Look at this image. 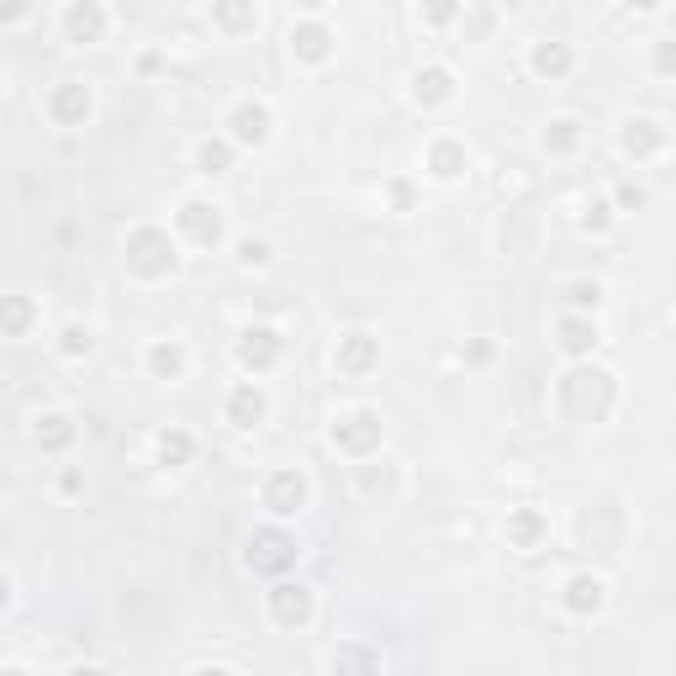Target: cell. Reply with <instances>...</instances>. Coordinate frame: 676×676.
Here are the masks:
<instances>
[{"label":"cell","mask_w":676,"mask_h":676,"mask_svg":"<svg viewBox=\"0 0 676 676\" xmlns=\"http://www.w3.org/2000/svg\"><path fill=\"white\" fill-rule=\"evenodd\" d=\"M333 444H344L349 455H365L370 444H381V418H375L370 407H360V412H349L344 423H333Z\"/></svg>","instance_id":"cell-4"},{"label":"cell","mask_w":676,"mask_h":676,"mask_svg":"<svg viewBox=\"0 0 676 676\" xmlns=\"http://www.w3.org/2000/svg\"><path fill=\"white\" fill-rule=\"evenodd\" d=\"M655 64H661L666 74L676 69V43H671V37H661V48H655Z\"/></svg>","instance_id":"cell-30"},{"label":"cell","mask_w":676,"mask_h":676,"mask_svg":"<svg viewBox=\"0 0 676 676\" xmlns=\"http://www.w3.org/2000/svg\"><path fill=\"white\" fill-rule=\"evenodd\" d=\"M22 6H27V0H6V22H16V16H22Z\"/></svg>","instance_id":"cell-32"},{"label":"cell","mask_w":676,"mask_h":676,"mask_svg":"<svg viewBox=\"0 0 676 676\" xmlns=\"http://www.w3.org/2000/svg\"><path fill=\"white\" fill-rule=\"evenodd\" d=\"M629 6H640V11H661L666 0H629Z\"/></svg>","instance_id":"cell-33"},{"label":"cell","mask_w":676,"mask_h":676,"mask_svg":"<svg viewBox=\"0 0 676 676\" xmlns=\"http://www.w3.org/2000/svg\"><path fill=\"white\" fill-rule=\"evenodd\" d=\"M328 666H333V671H338V666H370V671H375V666H381V655H360V650H333V655H328Z\"/></svg>","instance_id":"cell-27"},{"label":"cell","mask_w":676,"mask_h":676,"mask_svg":"<svg viewBox=\"0 0 676 676\" xmlns=\"http://www.w3.org/2000/svg\"><path fill=\"white\" fill-rule=\"evenodd\" d=\"M64 32H69V43H74V48L101 43V32H106V11L96 6V0H69V6H64Z\"/></svg>","instance_id":"cell-2"},{"label":"cell","mask_w":676,"mask_h":676,"mask_svg":"<svg viewBox=\"0 0 676 676\" xmlns=\"http://www.w3.org/2000/svg\"><path fill=\"white\" fill-rule=\"evenodd\" d=\"M650 143H661V127H655L650 117L629 122V133H624V148H650Z\"/></svg>","instance_id":"cell-24"},{"label":"cell","mask_w":676,"mask_h":676,"mask_svg":"<svg viewBox=\"0 0 676 676\" xmlns=\"http://www.w3.org/2000/svg\"><path fill=\"white\" fill-rule=\"evenodd\" d=\"M571 302L576 307H597V302H603V286H597V280H592V286L581 280V286H571Z\"/></svg>","instance_id":"cell-29"},{"label":"cell","mask_w":676,"mask_h":676,"mask_svg":"<svg viewBox=\"0 0 676 676\" xmlns=\"http://www.w3.org/2000/svg\"><path fill=\"white\" fill-rule=\"evenodd\" d=\"M302 502H307V481L296 476V471H275L270 486H265V507L275 518H291V513H302Z\"/></svg>","instance_id":"cell-5"},{"label":"cell","mask_w":676,"mask_h":676,"mask_svg":"<svg viewBox=\"0 0 676 676\" xmlns=\"http://www.w3.org/2000/svg\"><path fill=\"white\" fill-rule=\"evenodd\" d=\"M238 265H270V243L265 238H243L238 243Z\"/></svg>","instance_id":"cell-25"},{"label":"cell","mask_w":676,"mask_h":676,"mask_svg":"<svg viewBox=\"0 0 676 676\" xmlns=\"http://www.w3.org/2000/svg\"><path fill=\"white\" fill-rule=\"evenodd\" d=\"M412 96L428 101V106H434V101H449V74H444V69H418V74H412Z\"/></svg>","instance_id":"cell-15"},{"label":"cell","mask_w":676,"mask_h":676,"mask_svg":"<svg viewBox=\"0 0 676 676\" xmlns=\"http://www.w3.org/2000/svg\"><path fill=\"white\" fill-rule=\"evenodd\" d=\"M228 418H233V428H254L259 418H265V391H259L254 381H243L228 397Z\"/></svg>","instance_id":"cell-10"},{"label":"cell","mask_w":676,"mask_h":676,"mask_svg":"<svg viewBox=\"0 0 676 676\" xmlns=\"http://www.w3.org/2000/svg\"><path fill=\"white\" fill-rule=\"evenodd\" d=\"M550 127H555V133H544V148H576V122L571 117H560Z\"/></svg>","instance_id":"cell-26"},{"label":"cell","mask_w":676,"mask_h":676,"mask_svg":"<svg viewBox=\"0 0 676 676\" xmlns=\"http://www.w3.org/2000/svg\"><path fill=\"white\" fill-rule=\"evenodd\" d=\"M291 53H302L307 64H323L328 59V32L323 27H291Z\"/></svg>","instance_id":"cell-13"},{"label":"cell","mask_w":676,"mask_h":676,"mask_svg":"<svg viewBox=\"0 0 676 676\" xmlns=\"http://www.w3.org/2000/svg\"><path fill=\"white\" fill-rule=\"evenodd\" d=\"M148 365H154L159 375H169V381H175V375L185 370V354H180L175 344H154V349H148Z\"/></svg>","instance_id":"cell-19"},{"label":"cell","mask_w":676,"mask_h":676,"mask_svg":"<svg viewBox=\"0 0 676 676\" xmlns=\"http://www.w3.org/2000/svg\"><path fill=\"white\" fill-rule=\"evenodd\" d=\"M180 228L196 233V243H217L222 238V206L217 201H185L180 206Z\"/></svg>","instance_id":"cell-6"},{"label":"cell","mask_w":676,"mask_h":676,"mask_svg":"<svg viewBox=\"0 0 676 676\" xmlns=\"http://www.w3.org/2000/svg\"><path fill=\"white\" fill-rule=\"evenodd\" d=\"M534 69H539V74H566V69H571V53L560 48V43H550V48L539 43V48H534Z\"/></svg>","instance_id":"cell-20"},{"label":"cell","mask_w":676,"mask_h":676,"mask_svg":"<svg viewBox=\"0 0 676 676\" xmlns=\"http://www.w3.org/2000/svg\"><path fill=\"white\" fill-rule=\"evenodd\" d=\"M507 529H513V539H518V544H529V539L539 534V518H534V513H518L513 523H507Z\"/></svg>","instance_id":"cell-28"},{"label":"cell","mask_w":676,"mask_h":676,"mask_svg":"<svg viewBox=\"0 0 676 676\" xmlns=\"http://www.w3.org/2000/svg\"><path fill=\"white\" fill-rule=\"evenodd\" d=\"M370 360H375V338H370V333H349V338H338L333 365H344V370H354V375H360Z\"/></svg>","instance_id":"cell-11"},{"label":"cell","mask_w":676,"mask_h":676,"mask_svg":"<svg viewBox=\"0 0 676 676\" xmlns=\"http://www.w3.org/2000/svg\"><path fill=\"white\" fill-rule=\"evenodd\" d=\"M217 16L228 27H254V6H249V0H217Z\"/></svg>","instance_id":"cell-23"},{"label":"cell","mask_w":676,"mask_h":676,"mask_svg":"<svg viewBox=\"0 0 676 676\" xmlns=\"http://www.w3.org/2000/svg\"><path fill=\"white\" fill-rule=\"evenodd\" d=\"M428 164H434V175H439V180H455L460 169H465V148H455V143H434Z\"/></svg>","instance_id":"cell-16"},{"label":"cell","mask_w":676,"mask_h":676,"mask_svg":"<svg viewBox=\"0 0 676 676\" xmlns=\"http://www.w3.org/2000/svg\"><path fill=\"white\" fill-rule=\"evenodd\" d=\"M566 608L571 613H597L603 608V581L597 576H571L566 581Z\"/></svg>","instance_id":"cell-12"},{"label":"cell","mask_w":676,"mask_h":676,"mask_svg":"<svg viewBox=\"0 0 676 676\" xmlns=\"http://www.w3.org/2000/svg\"><path fill=\"white\" fill-rule=\"evenodd\" d=\"M228 159H233V148H228V143H201V148H196L201 175H228Z\"/></svg>","instance_id":"cell-17"},{"label":"cell","mask_w":676,"mask_h":676,"mask_svg":"<svg viewBox=\"0 0 676 676\" xmlns=\"http://www.w3.org/2000/svg\"><path fill=\"white\" fill-rule=\"evenodd\" d=\"M48 117L59 122V127H85V117H90V90L80 85V80H64L59 90H48Z\"/></svg>","instance_id":"cell-3"},{"label":"cell","mask_w":676,"mask_h":676,"mask_svg":"<svg viewBox=\"0 0 676 676\" xmlns=\"http://www.w3.org/2000/svg\"><path fill=\"white\" fill-rule=\"evenodd\" d=\"M191 434H180V428H175V434H159V455H164V465H180V460H191Z\"/></svg>","instance_id":"cell-22"},{"label":"cell","mask_w":676,"mask_h":676,"mask_svg":"<svg viewBox=\"0 0 676 676\" xmlns=\"http://www.w3.org/2000/svg\"><path fill=\"white\" fill-rule=\"evenodd\" d=\"M270 608H275V618H280L286 629H296V624H307V618H312V592H307V587H291V581H286V587L270 592Z\"/></svg>","instance_id":"cell-9"},{"label":"cell","mask_w":676,"mask_h":676,"mask_svg":"<svg viewBox=\"0 0 676 676\" xmlns=\"http://www.w3.org/2000/svg\"><path fill=\"white\" fill-rule=\"evenodd\" d=\"M59 349L69 354V360H80V354H90V349H96V328H90V323H69Z\"/></svg>","instance_id":"cell-18"},{"label":"cell","mask_w":676,"mask_h":676,"mask_svg":"<svg viewBox=\"0 0 676 676\" xmlns=\"http://www.w3.org/2000/svg\"><path fill=\"white\" fill-rule=\"evenodd\" d=\"M6 333L16 338V344L27 338V296H22V291L6 296Z\"/></svg>","instance_id":"cell-21"},{"label":"cell","mask_w":676,"mask_h":676,"mask_svg":"<svg viewBox=\"0 0 676 676\" xmlns=\"http://www.w3.org/2000/svg\"><path fill=\"white\" fill-rule=\"evenodd\" d=\"M291 560H296L291 534H280V529H259V534L249 539V566H254V571H286Z\"/></svg>","instance_id":"cell-1"},{"label":"cell","mask_w":676,"mask_h":676,"mask_svg":"<svg viewBox=\"0 0 676 676\" xmlns=\"http://www.w3.org/2000/svg\"><path fill=\"white\" fill-rule=\"evenodd\" d=\"M560 344H566V354H587L597 344V328L587 317H560Z\"/></svg>","instance_id":"cell-14"},{"label":"cell","mask_w":676,"mask_h":676,"mask_svg":"<svg viewBox=\"0 0 676 676\" xmlns=\"http://www.w3.org/2000/svg\"><path fill=\"white\" fill-rule=\"evenodd\" d=\"M275 354H280V333L275 328H249V333H243V344H238V360L249 370H270Z\"/></svg>","instance_id":"cell-8"},{"label":"cell","mask_w":676,"mask_h":676,"mask_svg":"<svg viewBox=\"0 0 676 676\" xmlns=\"http://www.w3.org/2000/svg\"><path fill=\"white\" fill-rule=\"evenodd\" d=\"M233 143H265L270 138V106H259V101H238L233 106Z\"/></svg>","instance_id":"cell-7"},{"label":"cell","mask_w":676,"mask_h":676,"mask_svg":"<svg viewBox=\"0 0 676 676\" xmlns=\"http://www.w3.org/2000/svg\"><path fill=\"white\" fill-rule=\"evenodd\" d=\"M455 16V0H428V22H449Z\"/></svg>","instance_id":"cell-31"}]
</instances>
